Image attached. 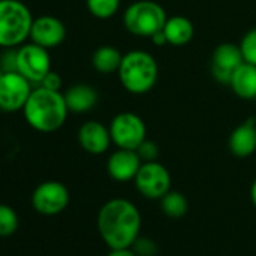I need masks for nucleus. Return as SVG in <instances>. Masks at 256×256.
Here are the masks:
<instances>
[{
	"label": "nucleus",
	"instance_id": "obj_1",
	"mask_svg": "<svg viewBox=\"0 0 256 256\" xmlns=\"http://www.w3.org/2000/svg\"><path fill=\"white\" fill-rule=\"evenodd\" d=\"M96 228L110 248H126L132 247L140 235L142 216L132 200L114 198L100 208Z\"/></svg>",
	"mask_w": 256,
	"mask_h": 256
},
{
	"label": "nucleus",
	"instance_id": "obj_2",
	"mask_svg": "<svg viewBox=\"0 0 256 256\" xmlns=\"http://www.w3.org/2000/svg\"><path fill=\"white\" fill-rule=\"evenodd\" d=\"M23 112L28 124L34 130L53 133L65 124L70 110L65 102V96L59 90L35 86Z\"/></svg>",
	"mask_w": 256,
	"mask_h": 256
},
{
	"label": "nucleus",
	"instance_id": "obj_3",
	"mask_svg": "<svg viewBox=\"0 0 256 256\" xmlns=\"http://www.w3.org/2000/svg\"><path fill=\"white\" fill-rule=\"evenodd\" d=\"M122 86L132 94L150 92L158 78V65L152 54L144 50H133L124 54L118 70Z\"/></svg>",
	"mask_w": 256,
	"mask_h": 256
},
{
	"label": "nucleus",
	"instance_id": "obj_4",
	"mask_svg": "<svg viewBox=\"0 0 256 256\" xmlns=\"http://www.w3.org/2000/svg\"><path fill=\"white\" fill-rule=\"evenodd\" d=\"M30 10L20 0H0V47L12 48L30 38Z\"/></svg>",
	"mask_w": 256,
	"mask_h": 256
},
{
	"label": "nucleus",
	"instance_id": "obj_5",
	"mask_svg": "<svg viewBox=\"0 0 256 256\" xmlns=\"http://www.w3.org/2000/svg\"><path fill=\"white\" fill-rule=\"evenodd\" d=\"M168 22L162 5L152 0H139L130 5L124 12V24L128 32L136 36H152L163 30Z\"/></svg>",
	"mask_w": 256,
	"mask_h": 256
},
{
	"label": "nucleus",
	"instance_id": "obj_6",
	"mask_svg": "<svg viewBox=\"0 0 256 256\" xmlns=\"http://www.w3.org/2000/svg\"><path fill=\"white\" fill-rule=\"evenodd\" d=\"M112 142L120 150L136 151L146 139V125L144 119L132 112H122L110 122Z\"/></svg>",
	"mask_w": 256,
	"mask_h": 256
},
{
	"label": "nucleus",
	"instance_id": "obj_7",
	"mask_svg": "<svg viewBox=\"0 0 256 256\" xmlns=\"http://www.w3.org/2000/svg\"><path fill=\"white\" fill-rule=\"evenodd\" d=\"M52 71V59L47 48L32 42L17 50V72L36 86Z\"/></svg>",
	"mask_w": 256,
	"mask_h": 256
},
{
	"label": "nucleus",
	"instance_id": "obj_8",
	"mask_svg": "<svg viewBox=\"0 0 256 256\" xmlns=\"http://www.w3.org/2000/svg\"><path fill=\"white\" fill-rule=\"evenodd\" d=\"M134 184L142 196L148 199H162L170 190L172 176L157 160L144 162L134 178Z\"/></svg>",
	"mask_w": 256,
	"mask_h": 256
},
{
	"label": "nucleus",
	"instance_id": "obj_9",
	"mask_svg": "<svg viewBox=\"0 0 256 256\" xmlns=\"http://www.w3.org/2000/svg\"><path fill=\"white\" fill-rule=\"evenodd\" d=\"M34 84L20 72H5L0 78V110L14 113L24 108Z\"/></svg>",
	"mask_w": 256,
	"mask_h": 256
},
{
	"label": "nucleus",
	"instance_id": "obj_10",
	"mask_svg": "<svg viewBox=\"0 0 256 256\" xmlns=\"http://www.w3.org/2000/svg\"><path fill=\"white\" fill-rule=\"evenodd\" d=\"M70 204V192L59 181H46L32 193V205L42 216H58Z\"/></svg>",
	"mask_w": 256,
	"mask_h": 256
},
{
	"label": "nucleus",
	"instance_id": "obj_11",
	"mask_svg": "<svg viewBox=\"0 0 256 256\" xmlns=\"http://www.w3.org/2000/svg\"><path fill=\"white\" fill-rule=\"evenodd\" d=\"M211 70L212 76L217 82L229 84L234 71L244 62L242 53L240 46L235 44H220L216 47L212 53V60H211Z\"/></svg>",
	"mask_w": 256,
	"mask_h": 256
},
{
	"label": "nucleus",
	"instance_id": "obj_12",
	"mask_svg": "<svg viewBox=\"0 0 256 256\" xmlns=\"http://www.w3.org/2000/svg\"><path fill=\"white\" fill-rule=\"evenodd\" d=\"M65 36H66L65 24L59 18L52 16H42L34 20L30 29L32 42L44 48H53L62 44Z\"/></svg>",
	"mask_w": 256,
	"mask_h": 256
},
{
	"label": "nucleus",
	"instance_id": "obj_13",
	"mask_svg": "<svg viewBox=\"0 0 256 256\" xmlns=\"http://www.w3.org/2000/svg\"><path fill=\"white\" fill-rule=\"evenodd\" d=\"M142 166V158L133 150L114 151L107 160V172L112 180L119 182L133 181Z\"/></svg>",
	"mask_w": 256,
	"mask_h": 256
},
{
	"label": "nucleus",
	"instance_id": "obj_14",
	"mask_svg": "<svg viewBox=\"0 0 256 256\" xmlns=\"http://www.w3.org/2000/svg\"><path fill=\"white\" fill-rule=\"evenodd\" d=\"M78 144L89 154H104L112 144L110 130L98 120H88L78 130Z\"/></svg>",
	"mask_w": 256,
	"mask_h": 256
},
{
	"label": "nucleus",
	"instance_id": "obj_15",
	"mask_svg": "<svg viewBox=\"0 0 256 256\" xmlns=\"http://www.w3.org/2000/svg\"><path fill=\"white\" fill-rule=\"evenodd\" d=\"M229 151L238 157L246 158L256 151V124L254 119H248L238 125L229 136Z\"/></svg>",
	"mask_w": 256,
	"mask_h": 256
},
{
	"label": "nucleus",
	"instance_id": "obj_16",
	"mask_svg": "<svg viewBox=\"0 0 256 256\" xmlns=\"http://www.w3.org/2000/svg\"><path fill=\"white\" fill-rule=\"evenodd\" d=\"M229 86L242 100L256 98V65L242 62L232 74Z\"/></svg>",
	"mask_w": 256,
	"mask_h": 256
},
{
	"label": "nucleus",
	"instance_id": "obj_17",
	"mask_svg": "<svg viewBox=\"0 0 256 256\" xmlns=\"http://www.w3.org/2000/svg\"><path fill=\"white\" fill-rule=\"evenodd\" d=\"M64 96H65L68 110L74 112V113H86V112L92 110L98 102L96 90L92 86L84 84V83L71 86L64 94Z\"/></svg>",
	"mask_w": 256,
	"mask_h": 256
},
{
	"label": "nucleus",
	"instance_id": "obj_18",
	"mask_svg": "<svg viewBox=\"0 0 256 256\" xmlns=\"http://www.w3.org/2000/svg\"><path fill=\"white\" fill-rule=\"evenodd\" d=\"M163 32L166 35L168 44L172 46H186L194 36V26L193 23L182 16H175L168 18Z\"/></svg>",
	"mask_w": 256,
	"mask_h": 256
},
{
	"label": "nucleus",
	"instance_id": "obj_19",
	"mask_svg": "<svg viewBox=\"0 0 256 256\" xmlns=\"http://www.w3.org/2000/svg\"><path fill=\"white\" fill-rule=\"evenodd\" d=\"M124 54L112 46H101L98 47L92 54V65L94 68L101 74H110L118 72Z\"/></svg>",
	"mask_w": 256,
	"mask_h": 256
},
{
	"label": "nucleus",
	"instance_id": "obj_20",
	"mask_svg": "<svg viewBox=\"0 0 256 256\" xmlns=\"http://www.w3.org/2000/svg\"><path fill=\"white\" fill-rule=\"evenodd\" d=\"M162 210L164 212V216L170 217V218H181L187 214L188 211V200L187 198L175 190H169L162 199Z\"/></svg>",
	"mask_w": 256,
	"mask_h": 256
},
{
	"label": "nucleus",
	"instance_id": "obj_21",
	"mask_svg": "<svg viewBox=\"0 0 256 256\" xmlns=\"http://www.w3.org/2000/svg\"><path fill=\"white\" fill-rule=\"evenodd\" d=\"M20 226V218L17 211L6 205L0 204V236H11L17 232Z\"/></svg>",
	"mask_w": 256,
	"mask_h": 256
},
{
	"label": "nucleus",
	"instance_id": "obj_22",
	"mask_svg": "<svg viewBox=\"0 0 256 256\" xmlns=\"http://www.w3.org/2000/svg\"><path fill=\"white\" fill-rule=\"evenodd\" d=\"M120 5V0H86V6L89 12L100 18V20H107L113 17Z\"/></svg>",
	"mask_w": 256,
	"mask_h": 256
},
{
	"label": "nucleus",
	"instance_id": "obj_23",
	"mask_svg": "<svg viewBox=\"0 0 256 256\" xmlns=\"http://www.w3.org/2000/svg\"><path fill=\"white\" fill-rule=\"evenodd\" d=\"M240 48H241L244 62L256 65V28L248 30L242 36V40L240 42Z\"/></svg>",
	"mask_w": 256,
	"mask_h": 256
},
{
	"label": "nucleus",
	"instance_id": "obj_24",
	"mask_svg": "<svg viewBox=\"0 0 256 256\" xmlns=\"http://www.w3.org/2000/svg\"><path fill=\"white\" fill-rule=\"evenodd\" d=\"M132 248L138 256H156L158 253V246L154 240L148 236H138V240L133 242Z\"/></svg>",
	"mask_w": 256,
	"mask_h": 256
},
{
	"label": "nucleus",
	"instance_id": "obj_25",
	"mask_svg": "<svg viewBox=\"0 0 256 256\" xmlns=\"http://www.w3.org/2000/svg\"><path fill=\"white\" fill-rule=\"evenodd\" d=\"M17 50L16 47L6 48L0 56V70L4 72H16L17 71Z\"/></svg>",
	"mask_w": 256,
	"mask_h": 256
},
{
	"label": "nucleus",
	"instance_id": "obj_26",
	"mask_svg": "<svg viewBox=\"0 0 256 256\" xmlns=\"http://www.w3.org/2000/svg\"><path fill=\"white\" fill-rule=\"evenodd\" d=\"M136 152L139 154L142 162H156L157 157H158V146L152 140L145 139L140 144V146L136 150Z\"/></svg>",
	"mask_w": 256,
	"mask_h": 256
},
{
	"label": "nucleus",
	"instance_id": "obj_27",
	"mask_svg": "<svg viewBox=\"0 0 256 256\" xmlns=\"http://www.w3.org/2000/svg\"><path fill=\"white\" fill-rule=\"evenodd\" d=\"M36 86H41V88H46V89H50V90H60V86H62V78L58 72L54 71H50ZM35 88V86H34Z\"/></svg>",
	"mask_w": 256,
	"mask_h": 256
},
{
	"label": "nucleus",
	"instance_id": "obj_28",
	"mask_svg": "<svg viewBox=\"0 0 256 256\" xmlns=\"http://www.w3.org/2000/svg\"><path fill=\"white\" fill-rule=\"evenodd\" d=\"M107 256H138V254L132 247H126V248H110Z\"/></svg>",
	"mask_w": 256,
	"mask_h": 256
},
{
	"label": "nucleus",
	"instance_id": "obj_29",
	"mask_svg": "<svg viewBox=\"0 0 256 256\" xmlns=\"http://www.w3.org/2000/svg\"><path fill=\"white\" fill-rule=\"evenodd\" d=\"M151 38H152V42H154V44H157V46H164V44H168V40H166V35H164V32H163V30H160V32H157V34H154Z\"/></svg>",
	"mask_w": 256,
	"mask_h": 256
},
{
	"label": "nucleus",
	"instance_id": "obj_30",
	"mask_svg": "<svg viewBox=\"0 0 256 256\" xmlns=\"http://www.w3.org/2000/svg\"><path fill=\"white\" fill-rule=\"evenodd\" d=\"M250 199H252V204L254 205L256 208V180L253 181L252 187H250Z\"/></svg>",
	"mask_w": 256,
	"mask_h": 256
},
{
	"label": "nucleus",
	"instance_id": "obj_31",
	"mask_svg": "<svg viewBox=\"0 0 256 256\" xmlns=\"http://www.w3.org/2000/svg\"><path fill=\"white\" fill-rule=\"evenodd\" d=\"M4 74H5V72H4L2 70H0V78H2V77H4Z\"/></svg>",
	"mask_w": 256,
	"mask_h": 256
}]
</instances>
